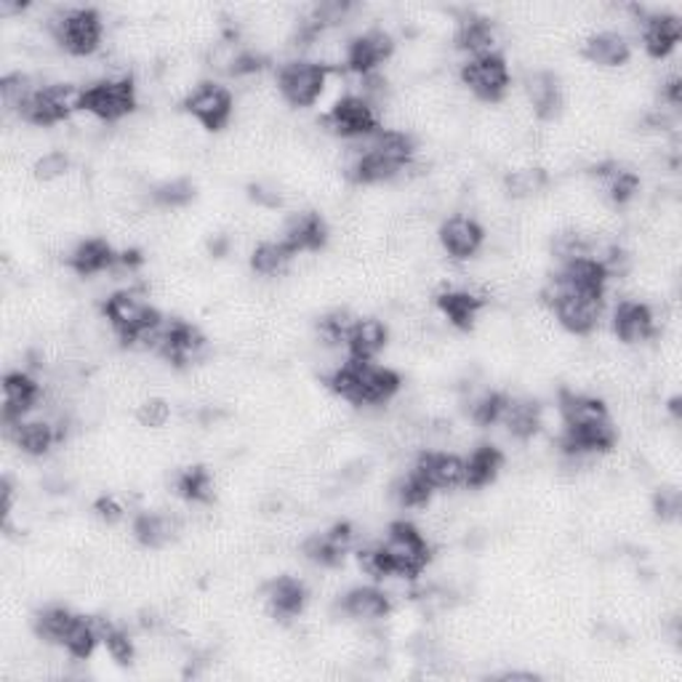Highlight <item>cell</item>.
Segmentation results:
<instances>
[{
	"label": "cell",
	"mask_w": 682,
	"mask_h": 682,
	"mask_svg": "<svg viewBox=\"0 0 682 682\" xmlns=\"http://www.w3.org/2000/svg\"><path fill=\"white\" fill-rule=\"evenodd\" d=\"M331 393L350 406H384L400 393L402 379L398 371L374 361H346L328 376Z\"/></svg>",
	"instance_id": "1"
},
{
	"label": "cell",
	"mask_w": 682,
	"mask_h": 682,
	"mask_svg": "<svg viewBox=\"0 0 682 682\" xmlns=\"http://www.w3.org/2000/svg\"><path fill=\"white\" fill-rule=\"evenodd\" d=\"M139 107V86L132 76H110L80 91V113L102 123H117Z\"/></svg>",
	"instance_id": "2"
},
{
	"label": "cell",
	"mask_w": 682,
	"mask_h": 682,
	"mask_svg": "<svg viewBox=\"0 0 682 682\" xmlns=\"http://www.w3.org/2000/svg\"><path fill=\"white\" fill-rule=\"evenodd\" d=\"M382 549L387 555L389 568H393V579H419L432 562V544L427 542L417 525L406 523V520L389 525Z\"/></svg>",
	"instance_id": "3"
},
{
	"label": "cell",
	"mask_w": 682,
	"mask_h": 682,
	"mask_svg": "<svg viewBox=\"0 0 682 682\" xmlns=\"http://www.w3.org/2000/svg\"><path fill=\"white\" fill-rule=\"evenodd\" d=\"M102 309L113 333L126 346L139 344L152 328H158L163 322L158 309L145 296L136 294V291H117V294L107 296Z\"/></svg>",
	"instance_id": "4"
},
{
	"label": "cell",
	"mask_w": 682,
	"mask_h": 682,
	"mask_svg": "<svg viewBox=\"0 0 682 682\" xmlns=\"http://www.w3.org/2000/svg\"><path fill=\"white\" fill-rule=\"evenodd\" d=\"M80 91L72 83H48L35 89L16 115L35 128H54L80 113Z\"/></svg>",
	"instance_id": "5"
},
{
	"label": "cell",
	"mask_w": 682,
	"mask_h": 682,
	"mask_svg": "<svg viewBox=\"0 0 682 682\" xmlns=\"http://www.w3.org/2000/svg\"><path fill=\"white\" fill-rule=\"evenodd\" d=\"M544 299L549 302L552 312H555L557 322L576 337H587L594 328L600 326L603 318L605 296H592V294H579V291H568L555 281H549L547 294Z\"/></svg>",
	"instance_id": "6"
},
{
	"label": "cell",
	"mask_w": 682,
	"mask_h": 682,
	"mask_svg": "<svg viewBox=\"0 0 682 682\" xmlns=\"http://www.w3.org/2000/svg\"><path fill=\"white\" fill-rule=\"evenodd\" d=\"M54 41L72 57H91L104 38V22L96 9H67L52 20Z\"/></svg>",
	"instance_id": "7"
},
{
	"label": "cell",
	"mask_w": 682,
	"mask_h": 682,
	"mask_svg": "<svg viewBox=\"0 0 682 682\" xmlns=\"http://www.w3.org/2000/svg\"><path fill=\"white\" fill-rule=\"evenodd\" d=\"M208 339L206 333L187 320L160 322L158 333L152 339V352H158L173 368H187L206 355Z\"/></svg>",
	"instance_id": "8"
},
{
	"label": "cell",
	"mask_w": 682,
	"mask_h": 682,
	"mask_svg": "<svg viewBox=\"0 0 682 682\" xmlns=\"http://www.w3.org/2000/svg\"><path fill=\"white\" fill-rule=\"evenodd\" d=\"M328 72L331 70L315 59L285 61L281 70H277V91H281L283 102L296 110L312 107L322 96Z\"/></svg>",
	"instance_id": "9"
},
{
	"label": "cell",
	"mask_w": 682,
	"mask_h": 682,
	"mask_svg": "<svg viewBox=\"0 0 682 682\" xmlns=\"http://www.w3.org/2000/svg\"><path fill=\"white\" fill-rule=\"evenodd\" d=\"M322 126L339 139H368V136L379 132V115H376V107L368 99H363L361 94H346L328 110V115L322 117Z\"/></svg>",
	"instance_id": "10"
},
{
	"label": "cell",
	"mask_w": 682,
	"mask_h": 682,
	"mask_svg": "<svg viewBox=\"0 0 682 682\" xmlns=\"http://www.w3.org/2000/svg\"><path fill=\"white\" fill-rule=\"evenodd\" d=\"M184 113L195 117L206 132L216 134L232 121L235 96L227 86L216 83V80H203V83L192 86L184 96Z\"/></svg>",
	"instance_id": "11"
},
{
	"label": "cell",
	"mask_w": 682,
	"mask_h": 682,
	"mask_svg": "<svg viewBox=\"0 0 682 682\" xmlns=\"http://www.w3.org/2000/svg\"><path fill=\"white\" fill-rule=\"evenodd\" d=\"M462 83L482 102L496 104L510 94L512 76L510 65L501 54H486V57H469L462 65Z\"/></svg>",
	"instance_id": "12"
},
{
	"label": "cell",
	"mask_w": 682,
	"mask_h": 682,
	"mask_svg": "<svg viewBox=\"0 0 682 682\" xmlns=\"http://www.w3.org/2000/svg\"><path fill=\"white\" fill-rule=\"evenodd\" d=\"M618 443V430L611 419L592 421V424L581 427H566L560 435V448L562 454L570 458H584V456H600L611 454Z\"/></svg>",
	"instance_id": "13"
},
{
	"label": "cell",
	"mask_w": 682,
	"mask_h": 682,
	"mask_svg": "<svg viewBox=\"0 0 682 682\" xmlns=\"http://www.w3.org/2000/svg\"><path fill=\"white\" fill-rule=\"evenodd\" d=\"M395 54V38L382 27H371L346 43L344 65L357 76H371Z\"/></svg>",
	"instance_id": "14"
},
{
	"label": "cell",
	"mask_w": 682,
	"mask_h": 682,
	"mask_svg": "<svg viewBox=\"0 0 682 682\" xmlns=\"http://www.w3.org/2000/svg\"><path fill=\"white\" fill-rule=\"evenodd\" d=\"M437 238L443 251L448 253L451 259H473L480 253L482 243H486V227L469 214H454L443 221L437 229Z\"/></svg>",
	"instance_id": "15"
},
{
	"label": "cell",
	"mask_w": 682,
	"mask_h": 682,
	"mask_svg": "<svg viewBox=\"0 0 682 682\" xmlns=\"http://www.w3.org/2000/svg\"><path fill=\"white\" fill-rule=\"evenodd\" d=\"M613 333L624 344H643L659 333L656 326V312L650 304L640 299H624L613 309Z\"/></svg>",
	"instance_id": "16"
},
{
	"label": "cell",
	"mask_w": 682,
	"mask_h": 682,
	"mask_svg": "<svg viewBox=\"0 0 682 682\" xmlns=\"http://www.w3.org/2000/svg\"><path fill=\"white\" fill-rule=\"evenodd\" d=\"M328 238H331V229H328V221L318 211H302V214H294L285 221L281 243L294 257H299V253H315L326 248Z\"/></svg>",
	"instance_id": "17"
},
{
	"label": "cell",
	"mask_w": 682,
	"mask_h": 682,
	"mask_svg": "<svg viewBox=\"0 0 682 682\" xmlns=\"http://www.w3.org/2000/svg\"><path fill=\"white\" fill-rule=\"evenodd\" d=\"M5 435L22 454L46 456L65 440V424H54L48 419H22L16 424H5Z\"/></svg>",
	"instance_id": "18"
},
{
	"label": "cell",
	"mask_w": 682,
	"mask_h": 682,
	"mask_svg": "<svg viewBox=\"0 0 682 682\" xmlns=\"http://www.w3.org/2000/svg\"><path fill=\"white\" fill-rule=\"evenodd\" d=\"M307 587L296 576H277L270 584L264 587V603L266 611L272 613V618L277 622H294L307 607Z\"/></svg>",
	"instance_id": "19"
},
{
	"label": "cell",
	"mask_w": 682,
	"mask_h": 682,
	"mask_svg": "<svg viewBox=\"0 0 682 682\" xmlns=\"http://www.w3.org/2000/svg\"><path fill=\"white\" fill-rule=\"evenodd\" d=\"M41 384L27 371H11L3 376V424H16L38 406Z\"/></svg>",
	"instance_id": "20"
},
{
	"label": "cell",
	"mask_w": 682,
	"mask_h": 682,
	"mask_svg": "<svg viewBox=\"0 0 682 682\" xmlns=\"http://www.w3.org/2000/svg\"><path fill=\"white\" fill-rule=\"evenodd\" d=\"M413 473L424 477L432 491H451L464 486V458L448 451H424L413 464Z\"/></svg>",
	"instance_id": "21"
},
{
	"label": "cell",
	"mask_w": 682,
	"mask_h": 682,
	"mask_svg": "<svg viewBox=\"0 0 682 682\" xmlns=\"http://www.w3.org/2000/svg\"><path fill=\"white\" fill-rule=\"evenodd\" d=\"M552 281L568 291H579V294L605 296L607 281H611V277H607L605 266L594 257H579L570 259V262H562L560 272H557Z\"/></svg>",
	"instance_id": "22"
},
{
	"label": "cell",
	"mask_w": 682,
	"mask_h": 682,
	"mask_svg": "<svg viewBox=\"0 0 682 682\" xmlns=\"http://www.w3.org/2000/svg\"><path fill=\"white\" fill-rule=\"evenodd\" d=\"M525 96H528L533 115H536L538 121H555V117L560 115L562 104H566L560 78L547 70H533L531 76L525 78Z\"/></svg>",
	"instance_id": "23"
},
{
	"label": "cell",
	"mask_w": 682,
	"mask_h": 682,
	"mask_svg": "<svg viewBox=\"0 0 682 682\" xmlns=\"http://www.w3.org/2000/svg\"><path fill=\"white\" fill-rule=\"evenodd\" d=\"M117 259H121V253L115 251L110 240L89 238L80 240V243L72 248L70 257H67V264H70V270L80 277H94L107 270H115Z\"/></svg>",
	"instance_id": "24"
},
{
	"label": "cell",
	"mask_w": 682,
	"mask_h": 682,
	"mask_svg": "<svg viewBox=\"0 0 682 682\" xmlns=\"http://www.w3.org/2000/svg\"><path fill=\"white\" fill-rule=\"evenodd\" d=\"M437 309L443 312V318L458 331H473L480 312L486 309V299L475 291L467 288H448L437 294Z\"/></svg>",
	"instance_id": "25"
},
{
	"label": "cell",
	"mask_w": 682,
	"mask_h": 682,
	"mask_svg": "<svg viewBox=\"0 0 682 682\" xmlns=\"http://www.w3.org/2000/svg\"><path fill=\"white\" fill-rule=\"evenodd\" d=\"M643 46L648 57L667 59L682 38V22L678 14H648L643 16Z\"/></svg>",
	"instance_id": "26"
},
{
	"label": "cell",
	"mask_w": 682,
	"mask_h": 682,
	"mask_svg": "<svg viewBox=\"0 0 682 682\" xmlns=\"http://www.w3.org/2000/svg\"><path fill=\"white\" fill-rule=\"evenodd\" d=\"M389 341L387 322L379 318H357L346 333V352L352 361H376Z\"/></svg>",
	"instance_id": "27"
},
{
	"label": "cell",
	"mask_w": 682,
	"mask_h": 682,
	"mask_svg": "<svg viewBox=\"0 0 682 682\" xmlns=\"http://www.w3.org/2000/svg\"><path fill=\"white\" fill-rule=\"evenodd\" d=\"M389 611H393V600L379 587H355L341 598V613L352 622H379L389 616Z\"/></svg>",
	"instance_id": "28"
},
{
	"label": "cell",
	"mask_w": 682,
	"mask_h": 682,
	"mask_svg": "<svg viewBox=\"0 0 682 682\" xmlns=\"http://www.w3.org/2000/svg\"><path fill=\"white\" fill-rule=\"evenodd\" d=\"M182 533V518L173 512H141L134 520V538L147 549H160Z\"/></svg>",
	"instance_id": "29"
},
{
	"label": "cell",
	"mask_w": 682,
	"mask_h": 682,
	"mask_svg": "<svg viewBox=\"0 0 682 682\" xmlns=\"http://www.w3.org/2000/svg\"><path fill=\"white\" fill-rule=\"evenodd\" d=\"M504 469V451L493 443H482L464 458V486L480 491V488L491 486L496 477Z\"/></svg>",
	"instance_id": "30"
},
{
	"label": "cell",
	"mask_w": 682,
	"mask_h": 682,
	"mask_svg": "<svg viewBox=\"0 0 682 682\" xmlns=\"http://www.w3.org/2000/svg\"><path fill=\"white\" fill-rule=\"evenodd\" d=\"M456 46L467 52L469 57H486V54H499V27L488 16H469L458 22Z\"/></svg>",
	"instance_id": "31"
},
{
	"label": "cell",
	"mask_w": 682,
	"mask_h": 682,
	"mask_svg": "<svg viewBox=\"0 0 682 682\" xmlns=\"http://www.w3.org/2000/svg\"><path fill=\"white\" fill-rule=\"evenodd\" d=\"M589 65L598 67H624L632 59V43L622 33L603 30V33L589 35L581 48Z\"/></svg>",
	"instance_id": "32"
},
{
	"label": "cell",
	"mask_w": 682,
	"mask_h": 682,
	"mask_svg": "<svg viewBox=\"0 0 682 682\" xmlns=\"http://www.w3.org/2000/svg\"><path fill=\"white\" fill-rule=\"evenodd\" d=\"M592 173L603 184L607 201L613 206H626L637 195V190H640V177L622 163H600L594 166Z\"/></svg>",
	"instance_id": "33"
},
{
	"label": "cell",
	"mask_w": 682,
	"mask_h": 682,
	"mask_svg": "<svg viewBox=\"0 0 682 682\" xmlns=\"http://www.w3.org/2000/svg\"><path fill=\"white\" fill-rule=\"evenodd\" d=\"M501 424L507 427V432L514 440H531L538 435V430L544 427V411L536 400H507L504 417Z\"/></svg>",
	"instance_id": "34"
},
{
	"label": "cell",
	"mask_w": 682,
	"mask_h": 682,
	"mask_svg": "<svg viewBox=\"0 0 682 682\" xmlns=\"http://www.w3.org/2000/svg\"><path fill=\"white\" fill-rule=\"evenodd\" d=\"M560 417L566 427H581V424H592V421H600V419H611V413H607L605 400L594 398V395H587V393H570V389H562Z\"/></svg>",
	"instance_id": "35"
},
{
	"label": "cell",
	"mask_w": 682,
	"mask_h": 682,
	"mask_svg": "<svg viewBox=\"0 0 682 682\" xmlns=\"http://www.w3.org/2000/svg\"><path fill=\"white\" fill-rule=\"evenodd\" d=\"M173 488H177V493L182 496L184 501H192V504H208V501H214V475H211L208 467H187L182 469V473L177 475V480H173Z\"/></svg>",
	"instance_id": "36"
},
{
	"label": "cell",
	"mask_w": 682,
	"mask_h": 682,
	"mask_svg": "<svg viewBox=\"0 0 682 682\" xmlns=\"http://www.w3.org/2000/svg\"><path fill=\"white\" fill-rule=\"evenodd\" d=\"M291 259H294V253L281 240H264L251 251V270L262 277H275L285 272Z\"/></svg>",
	"instance_id": "37"
},
{
	"label": "cell",
	"mask_w": 682,
	"mask_h": 682,
	"mask_svg": "<svg viewBox=\"0 0 682 682\" xmlns=\"http://www.w3.org/2000/svg\"><path fill=\"white\" fill-rule=\"evenodd\" d=\"M549 177L547 171L538 169V166H523V169H514L507 173L504 190L507 195L514 201H525V197H536L538 192L547 190Z\"/></svg>",
	"instance_id": "38"
},
{
	"label": "cell",
	"mask_w": 682,
	"mask_h": 682,
	"mask_svg": "<svg viewBox=\"0 0 682 682\" xmlns=\"http://www.w3.org/2000/svg\"><path fill=\"white\" fill-rule=\"evenodd\" d=\"M76 616L78 613H72L70 607L52 605V607H46V611L38 613V618H35V632H38L41 640L61 645L65 643L67 632H70L72 622H76Z\"/></svg>",
	"instance_id": "39"
},
{
	"label": "cell",
	"mask_w": 682,
	"mask_h": 682,
	"mask_svg": "<svg viewBox=\"0 0 682 682\" xmlns=\"http://www.w3.org/2000/svg\"><path fill=\"white\" fill-rule=\"evenodd\" d=\"M507 400H510V395L488 389V393L477 395V398L469 402V419H473L477 427H482V430H486V427L501 424Z\"/></svg>",
	"instance_id": "40"
},
{
	"label": "cell",
	"mask_w": 682,
	"mask_h": 682,
	"mask_svg": "<svg viewBox=\"0 0 682 682\" xmlns=\"http://www.w3.org/2000/svg\"><path fill=\"white\" fill-rule=\"evenodd\" d=\"M395 499H398L400 507H406V510H427V504L432 501V486L424 480V477L417 475L411 469L402 480L395 486Z\"/></svg>",
	"instance_id": "41"
},
{
	"label": "cell",
	"mask_w": 682,
	"mask_h": 682,
	"mask_svg": "<svg viewBox=\"0 0 682 682\" xmlns=\"http://www.w3.org/2000/svg\"><path fill=\"white\" fill-rule=\"evenodd\" d=\"M33 80L24 72H11L0 80V102H3L5 113H20L22 104L27 102V96L33 94Z\"/></svg>",
	"instance_id": "42"
},
{
	"label": "cell",
	"mask_w": 682,
	"mask_h": 682,
	"mask_svg": "<svg viewBox=\"0 0 682 682\" xmlns=\"http://www.w3.org/2000/svg\"><path fill=\"white\" fill-rule=\"evenodd\" d=\"M355 320L357 318L350 312V309H333V312H328L326 318H320L318 322L320 341L328 346L344 344L346 333H350V328L355 326Z\"/></svg>",
	"instance_id": "43"
},
{
	"label": "cell",
	"mask_w": 682,
	"mask_h": 682,
	"mask_svg": "<svg viewBox=\"0 0 682 682\" xmlns=\"http://www.w3.org/2000/svg\"><path fill=\"white\" fill-rule=\"evenodd\" d=\"M72 169V160L70 155H67L65 150H52V152H43L38 160L33 163V177L38 179V182L43 184H52L57 182V179L67 177Z\"/></svg>",
	"instance_id": "44"
},
{
	"label": "cell",
	"mask_w": 682,
	"mask_h": 682,
	"mask_svg": "<svg viewBox=\"0 0 682 682\" xmlns=\"http://www.w3.org/2000/svg\"><path fill=\"white\" fill-rule=\"evenodd\" d=\"M152 197L166 208H182L195 197V184L190 179H171V182H163L160 187H155Z\"/></svg>",
	"instance_id": "45"
},
{
	"label": "cell",
	"mask_w": 682,
	"mask_h": 682,
	"mask_svg": "<svg viewBox=\"0 0 682 682\" xmlns=\"http://www.w3.org/2000/svg\"><path fill=\"white\" fill-rule=\"evenodd\" d=\"M357 568H361L365 576H371L374 581L393 579V568H389V560H387V555H384L382 544L363 547L361 552H357Z\"/></svg>",
	"instance_id": "46"
},
{
	"label": "cell",
	"mask_w": 682,
	"mask_h": 682,
	"mask_svg": "<svg viewBox=\"0 0 682 682\" xmlns=\"http://www.w3.org/2000/svg\"><path fill=\"white\" fill-rule=\"evenodd\" d=\"M171 419V406L163 398H147L136 406V421L147 430H160V427L169 424Z\"/></svg>",
	"instance_id": "47"
},
{
	"label": "cell",
	"mask_w": 682,
	"mask_h": 682,
	"mask_svg": "<svg viewBox=\"0 0 682 682\" xmlns=\"http://www.w3.org/2000/svg\"><path fill=\"white\" fill-rule=\"evenodd\" d=\"M352 11V3L350 0H326V3H318L312 9V14H309V20H312L318 27L328 30V27H337V24H341L350 16Z\"/></svg>",
	"instance_id": "48"
},
{
	"label": "cell",
	"mask_w": 682,
	"mask_h": 682,
	"mask_svg": "<svg viewBox=\"0 0 682 682\" xmlns=\"http://www.w3.org/2000/svg\"><path fill=\"white\" fill-rule=\"evenodd\" d=\"M104 648H107V653L113 656V661L117 663H132L136 656V645L132 640V635H128L126 629H121V626H113V629L107 632Z\"/></svg>",
	"instance_id": "49"
},
{
	"label": "cell",
	"mask_w": 682,
	"mask_h": 682,
	"mask_svg": "<svg viewBox=\"0 0 682 682\" xmlns=\"http://www.w3.org/2000/svg\"><path fill=\"white\" fill-rule=\"evenodd\" d=\"M94 514L102 520V523L115 525V523H121L126 510H123V504L115 499V496H99V499L94 501Z\"/></svg>",
	"instance_id": "50"
},
{
	"label": "cell",
	"mask_w": 682,
	"mask_h": 682,
	"mask_svg": "<svg viewBox=\"0 0 682 682\" xmlns=\"http://www.w3.org/2000/svg\"><path fill=\"white\" fill-rule=\"evenodd\" d=\"M656 514L661 520H672L680 514V493L678 491H661L656 496Z\"/></svg>",
	"instance_id": "51"
},
{
	"label": "cell",
	"mask_w": 682,
	"mask_h": 682,
	"mask_svg": "<svg viewBox=\"0 0 682 682\" xmlns=\"http://www.w3.org/2000/svg\"><path fill=\"white\" fill-rule=\"evenodd\" d=\"M661 99L669 104L672 110H678L682 104V80L680 76H669L667 80H663L661 86Z\"/></svg>",
	"instance_id": "52"
},
{
	"label": "cell",
	"mask_w": 682,
	"mask_h": 682,
	"mask_svg": "<svg viewBox=\"0 0 682 682\" xmlns=\"http://www.w3.org/2000/svg\"><path fill=\"white\" fill-rule=\"evenodd\" d=\"M24 9H27V3H9V0H3V3H0V16H3V20H9V16L22 14Z\"/></svg>",
	"instance_id": "53"
}]
</instances>
